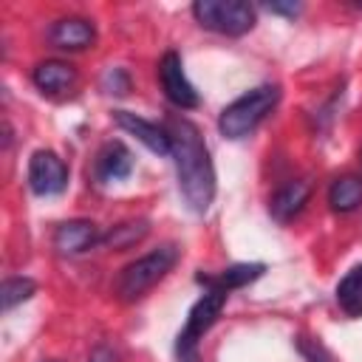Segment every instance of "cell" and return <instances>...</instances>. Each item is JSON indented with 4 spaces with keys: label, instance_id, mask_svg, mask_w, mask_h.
Returning a JSON list of instances; mask_svg holds the SVG:
<instances>
[{
    "label": "cell",
    "instance_id": "cell-1",
    "mask_svg": "<svg viewBox=\"0 0 362 362\" xmlns=\"http://www.w3.org/2000/svg\"><path fill=\"white\" fill-rule=\"evenodd\" d=\"M167 133L173 141L178 189H181L187 206L192 212L204 215L215 198V167H212L206 141L189 119H173Z\"/></svg>",
    "mask_w": 362,
    "mask_h": 362
},
{
    "label": "cell",
    "instance_id": "cell-2",
    "mask_svg": "<svg viewBox=\"0 0 362 362\" xmlns=\"http://www.w3.org/2000/svg\"><path fill=\"white\" fill-rule=\"evenodd\" d=\"M280 102V88L277 85H257L252 90H246L243 96H238L235 102H229L221 116H218V130L221 136L238 141L246 139Z\"/></svg>",
    "mask_w": 362,
    "mask_h": 362
},
{
    "label": "cell",
    "instance_id": "cell-3",
    "mask_svg": "<svg viewBox=\"0 0 362 362\" xmlns=\"http://www.w3.org/2000/svg\"><path fill=\"white\" fill-rule=\"evenodd\" d=\"M175 263H178V249L173 243H164V246H158V249L136 257L133 263H127L119 272V280H116L119 300H124V303L141 300L158 280H164L173 272Z\"/></svg>",
    "mask_w": 362,
    "mask_h": 362
},
{
    "label": "cell",
    "instance_id": "cell-4",
    "mask_svg": "<svg viewBox=\"0 0 362 362\" xmlns=\"http://www.w3.org/2000/svg\"><path fill=\"white\" fill-rule=\"evenodd\" d=\"M226 297H229L226 291L209 288L204 297L195 300V305L189 308L187 322H184V328L178 331V339H175V359L178 362H201L198 359V342L215 325V320L221 317V311L226 305Z\"/></svg>",
    "mask_w": 362,
    "mask_h": 362
},
{
    "label": "cell",
    "instance_id": "cell-5",
    "mask_svg": "<svg viewBox=\"0 0 362 362\" xmlns=\"http://www.w3.org/2000/svg\"><path fill=\"white\" fill-rule=\"evenodd\" d=\"M192 17L201 28L226 37H240L255 28V8L246 0H195Z\"/></svg>",
    "mask_w": 362,
    "mask_h": 362
},
{
    "label": "cell",
    "instance_id": "cell-6",
    "mask_svg": "<svg viewBox=\"0 0 362 362\" xmlns=\"http://www.w3.org/2000/svg\"><path fill=\"white\" fill-rule=\"evenodd\" d=\"M68 184V167L54 150H37L28 158V187L34 195H59Z\"/></svg>",
    "mask_w": 362,
    "mask_h": 362
},
{
    "label": "cell",
    "instance_id": "cell-7",
    "mask_svg": "<svg viewBox=\"0 0 362 362\" xmlns=\"http://www.w3.org/2000/svg\"><path fill=\"white\" fill-rule=\"evenodd\" d=\"M158 79H161V90L164 96L181 107V110H189V107H198V90L192 88V82L187 79V71H184V62L175 51H167L158 62Z\"/></svg>",
    "mask_w": 362,
    "mask_h": 362
},
{
    "label": "cell",
    "instance_id": "cell-8",
    "mask_svg": "<svg viewBox=\"0 0 362 362\" xmlns=\"http://www.w3.org/2000/svg\"><path fill=\"white\" fill-rule=\"evenodd\" d=\"M48 42L62 51H85L96 42V28L85 17H59L48 28Z\"/></svg>",
    "mask_w": 362,
    "mask_h": 362
},
{
    "label": "cell",
    "instance_id": "cell-9",
    "mask_svg": "<svg viewBox=\"0 0 362 362\" xmlns=\"http://www.w3.org/2000/svg\"><path fill=\"white\" fill-rule=\"evenodd\" d=\"M113 122L124 133L136 136L147 150H153L158 156H173V141H170V133L164 127H158V124H153V122H147V119H141V116H136L130 110H116Z\"/></svg>",
    "mask_w": 362,
    "mask_h": 362
},
{
    "label": "cell",
    "instance_id": "cell-10",
    "mask_svg": "<svg viewBox=\"0 0 362 362\" xmlns=\"http://www.w3.org/2000/svg\"><path fill=\"white\" fill-rule=\"evenodd\" d=\"M102 240L99 229L93 221H85V218H76V221H65L57 226L54 232V246L57 252L62 255H82L88 252L90 246H96Z\"/></svg>",
    "mask_w": 362,
    "mask_h": 362
},
{
    "label": "cell",
    "instance_id": "cell-11",
    "mask_svg": "<svg viewBox=\"0 0 362 362\" xmlns=\"http://www.w3.org/2000/svg\"><path fill=\"white\" fill-rule=\"evenodd\" d=\"M31 82L42 90V93H68L74 85H76V68L62 62V59H45V62H37L34 71H31Z\"/></svg>",
    "mask_w": 362,
    "mask_h": 362
},
{
    "label": "cell",
    "instance_id": "cell-12",
    "mask_svg": "<svg viewBox=\"0 0 362 362\" xmlns=\"http://www.w3.org/2000/svg\"><path fill=\"white\" fill-rule=\"evenodd\" d=\"M96 178L102 184H113V181H122L133 173V156L130 150L122 144V141H107L99 156H96V167H93Z\"/></svg>",
    "mask_w": 362,
    "mask_h": 362
},
{
    "label": "cell",
    "instance_id": "cell-13",
    "mask_svg": "<svg viewBox=\"0 0 362 362\" xmlns=\"http://www.w3.org/2000/svg\"><path fill=\"white\" fill-rule=\"evenodd\" d=\"M305 201H308V181H288V184H283V187L272 195L269 209H272V215H274L280 223H286V221H291V218L303 209Z\"/></svg>",
    "mask_w": 362,
    "mask_h": 362
},
{
    "label": "cell",
    "instance_id": "cell-14",
    "mask_svg": "<svg viewBox=\"0 0 362 362\" xmlns=\"http://www.w3.org/2000/svg\"><path fill=\"white\" fill-rule=\"evenodd\" d=\"M266 272V266L263 263H235V266H229V269H223L221 274H215V277H204V274H198V280L201 283H206L209 288H221V291H232V288H240V286H246V283H252V280H257L260 274Z\"/></svg>",
    "mask_w": 362,
    "mask_h": 362
},
{
    "label": "cell",
    "instance_id": "cell-15",
    "mask_svg": "<svg viewBox=\"0 0 362 362\" xmlns=\"http://www.w3.org/2000/svg\"><path fill=\"white\" fill-rule=\"evenodd\" d=\"M337 305L348 317H362V263L345 272V277L337 283Z\"/></svg>",
    "mask_w": 362,
    "mask_h": 362
},
{
    "label": "cell",
    "instance_id": "cell-16",
    "mask_svg": "<svg viewBox=\"0 0 362 362\" xmlns=\"http://www.w3.org/2000/svg\"><path fill=\"white\" fill-rule=\"evenodd\" d=\"M328 204L334 212H354L362 204V181L354 175H342L328 189Z\"/></svg>",
    "mask_w": 362,
    "mask_h": 362
},
{
    "label": "cell",
    "instance_id": "cell-17",
    "mask_svg": "<svg viewBox=\"0 0 362 362\" xmlns=\"http://www.w3.org/2000/svg\"><path fill=\"white\" fill-rule=\"evenodd\" d=\"M144 235H147V223H144V221H130V223L113 226L107 235H102L99 243H105V246H110V249H127V246L139 243Z\"/></svg>",
    "mask_w": 362,
    "mask_h": 362
},
{
    "label": "cell",
    "instance_id": "cell-18",
    "mask_svg": "<svg viewBox=\"0 0 362 362\" xmlns=\"http://www.w3.org/2000/svg\"><path fill=\"white\" fill-rule=\"evenodd\" d=\"M37 291V283L31 277H6L3 288H0V300H3V311H11L14 305L31 300Z\"/></svg>",
    "mask_w": 362,
    "mask_h": 362
},
{
    "label": "cell",
    "instance_id": "cell-19",
    "mask_svg": "<svg viewBox=\"0 0 362 362\" xmlns=\"http://www.w3.org/2000/svg\"><path fill=\"white\" fill-rule=\"evenodd\" d=\"M297 351L305 356V362H337V356H334L317 337L300 334V337H297Z\"/></svg>",
    "mask_w": 362,
    "mask_h": 362
},
{
    "label": "cell",
    "instance_id": "cell-20",
    "mask_svg": "<svg viewBox=\"0 0 362 362\" xmlns=\"http://www.w3.org/2000/svg\"><path fill=\"white\" fill-rule=\"evenodd\" d=\"M269 11H274V14H288V17H294V14H300V6H297V3H288V6H283V3H269Z\"/></svg>",
    "mask_w": 362,
    "mask_h": 362
},
{
    "label": "cell",
    "instance_id": "cell-21",
    "mask_svg": "<svg viewBox=\"0 0 362 362\" xmlns=\"http://www.w3.org/2000/svg\"><path fill=\"white\" fill-rule=\"evenodd\" d=\"M90 362H116V354L107 351V348H96V351L90 354Z\"/></svg>",
    "mask_w": 362,
    "mask_h": 362
},
{
    "label": "cell",
    "instance_id": "cell-22",
    "mask_svg": "<svg viewBox=\"0 0 362 362\" xmlns=\"http://www.w3.org/2000/svg\"><path fill=\"white\" fill-rule=\"evenodd\" d=\"M48 362H57V359H48Z\"/></svg>",
    "mask_w": 362,
    "mask_h": 362
},
{
    "label": "cell",
    "instance_id": "cell-23",
    "mask_svg": "<svg viewBox=\"0 0 362 362\" xmlns=\"http://www.w3.org/2000/svg\"><path fill=\"white\" fill-rule=\"evenodd\" d=\"M359 161H362V153H359Z\"/></svg>",
    "mask_w": 362,
    "mask_h": 362
}]
</instances>
